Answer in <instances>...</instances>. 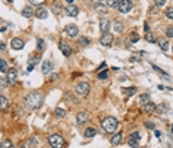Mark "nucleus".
I'll return each instance as SVG.
<instances>
[{"mask_svg": "<svg viewBox=\"0 0 173 148\" xmlns=\"http://www.w3.org/2000/svg\"><path fill=\"white\" fill-rule=\"evenodd\" d=\"M42 100H43V94L42 93H39V91L30 93L27 97H24V108H26L27 111L38 109L42 105Z\"/></svg>", "mask_w": 173, "mask_h": 148, "instance_id": "obj_1", "label": "nucleus"}, {"mask_svg": "<svg viewBox=\"0 0 173 148\" xmlns=\"http://www.w3.org/2000/svg\"><path fill=\"white\" fill-rule=\"evenodd\" d=\"M102 127L107 133H115L116 129H118V120L115 117H106L102 121Z\"/></svg>", "mask_w": 173, "mask_h": 148, "instance_id": "obj_2", "label": "nucleus"}, {"mask_svg": "<svg viewBox=\"0 0 173 148\" xmlns=\"http://www.w3.org/2000/svg\"><path fill=\"white\" fill-rule=\"evenodd\" d=\"M48 144L52 148H61L64 145V139L61 138L60 135H51V136L48 138Z\"/></svg>", "mask_w": 173, "mask_h": 148, "instance_id": "obj_3", "label": "nucleus"}, {"mask_svg": "<svg viewBox=\"0 0 173 148\" xmlns=\"http://www.w3.org/2000/svg\"><path fill=\"white\" fill-rule=\"evenodd\" d=\"M75 91H76V94H78V96H81V97L86 96V94L90 93V84L86 82V81H81V82L76 85Z\"/></svg>", "mask_w": 173, "mask_h": 148, "instance_id": "obj_4", "label": "nucleus"}, {"mask_svg": "<svg viewBox=\"0 0 173 148\" xmlns=\"http://www.w3.org/2000/svg\"><path fill=\"white\" fill-rule=\"evenodd\" d=\"M131 8H133V2H131V0H119L118 11L121 12V14H128V12L131 11Z\"/></svg>", "mask_w": 173, "mask_h": 148, "instance_id": "obj_5", "label": "nucleus"}, {"mask_svg": "<svg viewBox=\"0 0 173 148\" xmlns=\"http://www.w3.org/2000/svg\"><path fill=\"white\" fill-rule=\"evenodd\" d=\"M17 78H18V70L17 69H8V72H6V82H8V85L15 84Z\"/></svg>", "mask_w": 173, "mask_h": 148, "instance_id": "obj_6", "label": "nucleus"}, {"mask_svg": "<svg viewBox=\"0 0 173 148\" xmlns=\"http://www.w3.org/2000/svg\"><path fill=\"white\" fill-rule=\"evenodd\" d=\"M64 33L69 36V38H76L79 30H78V27L75 24H69V26H66V29H64Z\"/></svg>", "mask_w": 173, "mask_h": 148, "instance_id": "obj_7", "label": "nucleus"}, {"mask_svg": "<svg viewBox=\"0 0 173 148\" xmlns=\"http://www.w3.org/2000/svg\"><path fill=\"white\" fill-rule=\"evenodd\" d=\"M34 17L38 18V20H45V18H48V9L43 8L42 5L38 6V9L34 11Z\"/></svg>", "mask_w": 173, "mask_h": 148, "instance_id": "obj_8", "label": "nucleus"}, {"mask_svg": "<svg viewBox=\"0 0 173 148\" xmlns=\"http://www.w3.org/2000/svg\"><path fill=\"white\" fill-rule=\"evenodd\" d=\"M100 43H102L103 46H110V45L114 43V36H112V34H109L107 32L103 33V36L100 38Z\"/></svg>", "mask_w": 173, "mask_h": 148, "instance_id": "obj_9", "label": "nucleus"}, {"mask_svg": "<svg viewBox=\"0 0 173 148\" xmlns=\"http://www.w3.org/2000/svg\"><path fill=\"white\" fill-rule=\"evenodd\" d=\"M139 141H140V135L137 132H134V133H131L128 136V142L127 144H128V147H137Z\"/></svg>", "mask_w": 173, "mask_h": 148, "instance_id": "obj_10", "label": "nucleus"}, {"mask_svg": "<svg viewBox=\"0 0 173 148\" xmlns=\"http://www.w3.org/2000/svg\"><path fill=\"white\" fill-rule=\"evenodd\" d=\"M58 46H60V51L63 53L66 57H70V55H72V46H70L67 42H63V41H61V42L58 43Z\"/></svg>", "mask_w": 173, "mask_h": 148, "instance_id": "obj_11", "label": "nucleus"}, {"mask_svg": "<svg viewBox=\"0 0 173 148\" xmlns=\"http://www.w3.org/2000/svg\"><path fill=\"white\" fill-rule=\"evenodd\" d=\"M88 120H90V115L86 114V112H78V114H76V123H78L79 126L85 124Z\"/></svg>", "mask_w": 173, "mask_h": 148, "instance_id": "obj_12", "label": "nucleus"}, {"mask_svg": "<svg viewBox=\"0 0 173 148\" xmlns=\"http://www.w3.org/2000/svg\"><path fill=\"white\" fill-rule=\"evenodd\" d=\"M10 46L14 48V49H17V51H20V49H22V48H24V41H22V39H20V38H15V39H12Z\"/></svg>", "mask_w": 173, "mask_h": 148, "instance_id": "obj_13", "label": "nucleus"}, {"mask_svg": "<svg viewBox=\"0 0 173 148\" xmlns=\"http://www.w3.org/2000/svg\"><path fill=\"white\" fill-rule=\"evenodd\" d=\"M143 111H145L146 114H154L155 111H157V105L152 103V102H148V103L143 105Z\"/></svg>", "mask_w": 173, "mask_h": 148, "instance_id": "obj_14", "label": "nucleus"}, {"mask_svg": "<svg viewBox=\"0 0 173 148\" xmlns=\"http://www.w3.org/2000/svg\"><path fill=\"white\" fill-rule=\"evenodd\" d=\"M66 14H67L69 17H76V15L79 14V9H78L75 5H69V6L66 8Z\"/></svg>", "mask_w": 173, "mask_h": 148, "instance_id": "obj_15", "label": "nucleus"}, {"mask_svg": "<svg viewBox=\"0 0 173 148\" xmlns=\"http://www.w3.org/2000/svg\"><path fill=\"white\" fill-rule=\"evenodd\" d=\"M42 72L45 73V75H48L49 72H52V63L49 60H45L42 63Z\"/></svg>", "mask_w": 173, "mask_h": 148, "instance_id": "obj_16", "label": "nucleus"}, {"mask_svg": "<svg viewBox=\"0 0 173 148\" xmlns=\"http://www.w3.org/2000/svg\"><path fill=\"white\" fill-rule=\"evenodd\" d=\"M106 9H107V6H105V5H102V3H97V5L94 6V11L97 12L98 15H105L106 12H107Z\"/></svg>", "mask_w": 173, "mask_h": 148, "instance_id": "obj_17", "label": "nucleus"}, {"mask_svg": "<svg viewBox=\"0 0 173 148\" xmlns=\"http://www.w3.org/2000/svg\"><path fill=\"white\" fill-rule=\"evenodd\" d=\"M109 29H110V21L109 20H102L100 21V32L102 33H106Z\"/></svg>", "mask_w": 173, "mask_h": 148, "instance_id": "obj_18", "label": "nucleus"}, {"mask_svg": "<svg viewBox=\"0 0 173 148\" xmlns=\"http://www.w3.org/2000/svg\"><path fill=\"white\" fill-rule=\"evenodd\" d=\"M21 15H22L24 18H30L31 15H34V11H33L30 6H27V8H24V9L21 11Z\"/></svg>", "mask_w": 173, "mask_h": 148, "instance_id": "obj_19", "label": "nucleus"}, {"mask_svg": "<svg viewBox=\"0 0 173 148\" xmlns=\"http://www.w3.org/2000/svg\"><path fill=\"white\" fill-rule=\"evenodd\" d=\"M97 135V130L94 129V127H90V129H86L85 132H84V136L86 138V139H90V138H94Z\"/></svg>", "mask_w": 173, "mask_h": 148, "instance_id": "obj_20", "label": "nucleus"}, {"mask_svg": "<svg viewBox=\"0 0 173 148\" xmlns=\"http://www.w3.org/2000/svg\"><path fill=\"white\" fill-rule=\"evenodd\" d=\"M121 141H122V135L121 133H116V135H114V136H112V139H110V144H112L114 147H116V145L121 144Z\"/></svg>", "mask_w": 173, "mask_h": 148, "instance_id": "obj_21", "label": "nucleus"}, {"mask_svg": "<svg viewBox=\"0 0 173 148\" xmlns=\"http://www.w3.org/2000/svg\"><path fill=\"white\" fill-rule=\"evenodd\" d=\"M145 39H146V42H149V43H155V42L158 41V39H157V36H155L152 32H146Z\"/></svg>", "mask_w": 173, "mask_h": 148, "instance_id": "obj_22", "label": "nucleus"}, {"mask_svg": "<svg viewBox=\"0 0 173 148\" xmlns=\"http://www.w3.org/2000/svg\"><path fill=\"white\" fill-rule=\"evenodd\" d=\"M9 106V100L8 97H5L3 94H0V109H6Z\"/></svg>", "mask_w": 173, "mask_h": 148, "instance_id": "obj_23", "label": "nucleus"}, {"mask_svg": "<svg viewBox=\"0 0 173 148\" xmlns=\"http://www.w3.org/2000/svg\"><path fill=\"white\" fill-rule=\"evenodd\" d=\"M148 102H149V94H148V93H143V94H140L139 96V105H145V103H148Z\"/></svg>", "mask_w": 173, "mask_h": 148, "instance_id": "obj_24", "label": "nucleus"}, {"mask_svg": "<svg viewBox=\"0 0 173 148\" xmlns=\"http://www.w3.org/2000/svg\"><path fill=\"white\" fill-rule=\"evenodd\" d=\"M26 147H39V139L38 138H29L26 142Z\"/></svg>", "mask_w": 173, "mask_h": 148, "instance_id": "obj_25", "label": "nucleus"}, {"mask_svg": "<svg viewBox=\"0 0 173 148\" xmlns=\"http://www.w3.org/2000/svg\"><path fill=\"white\" fill-rule=\"evenodd\" d=\"M122 93H124L126 96H134L136 94V87H126V88H122Z\"/></svg>", "mask_w": 173, "mask_h": 148, "instance_id": "obj_26", "label": "nucleus"}, {"mask_svg": "<svg viewBox=\"0 0 173 148\" xmlns=\"http://www.w3.org/2000/svg\"><path fill=\"white\" fill-rule=\"evenodd\" d=\"M64 115H66V109L61 108V106H58V108L55 109V117H57V118H63Z\"/></svg>", "mask_w": 173, "mask_h": 148, "instance_id": "obj_27", "label": "nucleus"}, {"mask_svg": "<svg viewBox=\"0 0 173 148\" xmlns=\"http://www.w3.org/2000/svg\"><path fill=\"white\" fill-rule=\"evenodd\" d=\"M36 63H38V60H36L34 55H31V57H30V65H29V67H27V72H31L33 67L36 66Z\"/></svg>", "mask_w": 173, "mask_h": 148, "instance_id": "obj_28", "label": "nucleus"}, {"mask_svg": "<svg viewBox=\"0 0 173 148\" xmlns=\"http://www.w3.org/2000/svg\"><path fill=\"white\" fill-rule=\"evenodd\" d=\"M158 43H160V48H161L163 51H167L169 49V43H167L166 39H158Z\"/></svg>", "mask_w": 173, "mask_h": 148, "instance_id": "obj_29", "label": "nucleus"}, {"mask_svg": "<svg viewBox=\"0 0 173 148\" xmlns=\"http://www.w3.org/2000/svg\"><path fill=\"white\" fill-rule=\"evenodd\" d=\"M0 72H2V73H6L8 72V63H6L3 58H0Z\"/></svg>", "mask_w": 173, "mask_h": 148, "instance_id": "obj_30", "label": "nucleus"}, {"mask_svg": "<svg viewBox=\"0 0 173 148\" xmlns=\"http://www.w3.org/2000/svg\"><path fill=\"white\" fill-rule=\"evenodd\" d=\"M114 29H115V32H116V33H121L122 30H124V26H122V22H119V21H115V24H114Z\"/></svg>", "mask_w": 173, "mask_h": 148, "instance_id": "obj_31", "label": "nucleus"}, {"mask_svg": "<svg viewBox=\"0 0 173 148\" xmlns=\"http://www.w3.org/2000/svg\"><path fill=\"white\" fill-rule=\"evenodd\" d=\"M118 0H106V6L107 8H118Z\"/></svg>", "mask_w": 173, "mask_h": 148, "instance_id": "obj_32", "label": "nucleus"}, {"mask_svg": "<svg viewBox=\"0 0 173 148\" xmlns=\"http://www.w3.org/2000/svg\"><path fill=\"white\" fill-rule=\"evenodd\" d=\"M64 96H66V99H67V100H70L72 103H78V99H76V97H73V96H72V93H69V91H67Z\"/></svg>", "mask_w": 173, "mask_h": 148, "instance_id": "obj_33", "label": "nucleus"}, {"mask_svg": "<svg viewBox=\"0 0 173 148\" xmlns=\"http://www.w3.org/2000/svg\"><path fill=\"white\" fill-rule=\"evenodd\" d=\"M51 11L54 12L55 15H58V14H60V12L63 11V9H61V6H60V5H52V6H51Z\"/></svg>", "mask_w": 173, "mask_h": 148, "instance_id": "obj_34", "label": "nucleus"}, {"mask_svg": "<svg viewBox=\"0 0 173 148\" xmlns=\"http://www.w3.org/2000/svg\"><path fill=\"white\" fill-rule=\"evenodd\" d=\"M137 41H139V34L136 33V32H133L131 36H130V43H134V42H137Z\"/></svg>", "mask_w": 173, "mask_h": 148, "instance_id": "obj_35", "label": "nucleus"}, {"mask_svg": "<svg viewBox=\"0 0 173 148\" xmlns=\"http://www.w3.org/2000/svg\"><path fill=\"white\" fill-rule=\"evenodd\" d=\"M79 45L81 46H88L90 45V39L88 38H81L79 39Z\"/></svg>", "mask_w": 173, "mask_h": 148, "instance_id": "obj_36", "label": "nucleus"}, {"mask_svg": "<svg viewBox=\"0 0 173 148\" xmlns=\"http://www.w3.org/2000/svg\"><path fill=\"white\" fill-rule=\"evenodd\" d=\"M164 14H166V17H167L169 20H173V8H167V9L164 11Z\"/></svg>", "mask_w": 173, "mask_h": 148, "instance_id": "obj_37", "label": "nucleus"}, {"mask_svg": "<svg viewBox=\"0 0 173 148\" xmlns=\"http://www.w3.org/2000/svg\"><path fill=\"white\" fill-rule=\"evenodd\" d=\"M14 147V144H12L10 141H3L2 144H0V148H12Z\"/></svg>", "mask_w": 173, "mask_h": 148, "instance_id": "obj_38", "label": "nucleus"}, {"mask_svg": "<svg viewBox=\"0 0 173 148\" xmlns=\"http://www.w3.org/2000/svg\"><path fill=\"white\" fill-rule=\"evenodd\" d=\"M107 73H109L107 70H102L100 73H98V79H106L107 78Z\"/></svg>", "mask_w": 173, "mask_h": 148, "instance_id": "obj_39", "label": "nucleus"}, {"mask_svg": "<svg viewBox=\"0 0 173 148\" xmlns=\"http://www.w3.org/2000/svg\"><path fill=\"white\" fill-rule=\"evenodd\" d=\"M29 2H30L31 5H36V6H40V5H43V3H45V0H29Z\"/></svg>", "mask_w": 173, "mask_h": 148, "instance_id": "obj_40", "label": "nucleus"}, {"mask_svg": "<svg viewBox=\"0 0 173 148\" xmlns=\"http://www.w3.org/2000/svg\"><path fill=\"white\" fill-rule=\"evenodd\" d=\"M166 38H173V27L166 29Z\"/></svg>", "mask_w": 173, "mask_h": 148, "instance_id": "obj_41", "label": "nucleus"}, {"mask_svg": "<svg viewBox=\"0 0 173 148\" xmlns=\"http://www.w3.org/2000/svg\"><path fill=\"white\" fill-rule=\"evenodd\" d=\"M43 45H45L43 39H39V41H38V46H36V48H38V49H39V51H43V48H45Z\"/></svg>", "mask_w": 173, "mask_h": 148, "instance_id": "obj_42", "label": "nucleus"}, {"mask_svg": "<svg viewBox=\"0 0 173 148\" xmlns=\"http://www.w3.org/2000/svg\"><path fill=\"white\" fill-rule=\"evenodd\" d=\"M145 127H146V129H151V130L155 129V126H154V123H152V121H146V123H145Z\"/></svg>", "mask_w": 173, "mask_h": 148, "instance_id": "obj_43", "label": "nucleus"}, {"mask_svg": "<svg viewBox=\"0 0 173 148\" xmlns=\"http://www.w3.org/2000/svg\"><path fill=\"white\" fill-rule=\"evenodd\" d=\"M155 2V6H158V8H161L164 3H166V0H154Z\"/></svg>", "mask_w": 173, "mask_h": 148, "instance_id": "obj_44", "label": "nucleus"}, {"mask_svg": "<svg viewBox=\"0 0 173 148\" xmlns=\"http://www.w3.org/2000/svg\"><path fill=\"white\" fill-rule=\"evenodd\" d=\"M6 79H3V78H0V90H2V88H5L6 87Z\"/></svg>", "mask_w": 173, "mask_h": 148, "instance_id": "obj_45", "label": "nucleus"}, {"mask_svg": "<svg viewBox=\"0 0 173 148\" xmlns=\"http://www.w3.org/2000/svg\"><path fill=\"white\" fill-rule=\"evenodd\" d=\"M158 9H160L158 6H155V8H152V9H151V15H157V12H158Z\"/></svg>", "mask_w": 173, "mask_h": 148, "instance_id": "obj_46", "label": "nucleus"}, {"mask_svg": "<svg viewBox=\"0 0 173 148\" xmlns=\"http://www.w3.org/2000/svg\"><path fill=\"white\" fill-rule=\"evenodd\" d=\"M143 29H145V32H149V24L145 22V24H143Z\"/></svg>", "mask_w": 173, "mask_h": 148, "instance_id": "obj_47", "label": "nucleus"}, {"mask_svg": "<svg viewBox=\"0 0 173 148\" xmlns=\"http://www.w3.org/2000/svg\"><path fill=\"white\" fill-rule=\"evenodd\" d=\"M154 133H155V136H157V138L161 136V132H160V130H154Z\"/></svg>", "mask_w": 173, "mask_h": 148, "instance_id": "obj_48", "label": "nucleus"}, {"mask_svg": "<svg viewBox=\"0 0 173 148\" xmlns=\"http://www.w3.org/2000/svg\"><path fill=\"white\" fill-rule=\"evenodd\" d=\"M0 49H3V51H5V49H6V45H5L3 42H0Z\"/></svg>", "mask_w": 173, "mask_h": 148, "instance_id": "obj_49", "label": "nucleus"}, {"mask_svg": "<svg viewBox=\"0 0 173 148\" xmlns=\"http://www.w3.org/2000/svg\"><path fill=\"white\" fill-rule=\"evenodd\" d=\"M130 61H139V58H137V57H131Z\"/></svg>", "mask_w": 173, "mask_h": 148, "instance_id": "obj_50", "label": "nucleus"}, {"mask_svg": "<svg viewBox=\"0 0 173 148\" xmlns=\"http://www.w3.org/2000/svg\"><path fill=\"white\" fill-rule=\"evenodd\" d=\"M73 2H75V0H67V3H69V5H73Z\"/></svg>", "mask_w": 173, "mask_h": 148, "instance_id": "obj_51", "label": "nucleus"}, {"mask_svg": "<svg viewBox=\"0 0 173 148\" xmlns=\"http://www.w3.org/2000/svg\"><path fill=\"white\" fill-rule=\"evenodd\" d=\"M6 2H9V3H10V2H12V0H6Z\"/></svg>", "mask_w": 173, "mask_h": 148, "instance_id": "obj_52", "label": "nucleus"}, {"mask_svg": "<svg viewBox=\"0 0 173 148\" xmlns=\"http://www.w3.org/2000/svg\"><path fill=\"white\" fill-rule=\"evenodd\" d=\"M97 2H102V0H97Z\"/></svg>", "mask_w": 173, "mask_h": 148, "instance_id": "obj_53", "label": "nucleus"}, {"mask_svg": "<svg viewBox=\"0 0 173 148\" xmlns=\"http://www.w3.org/2000/svg\"><path fill=\"white\" fill-rule=\"evenodd\" d=\"M172 129H173V127H172ZM172 132H173V130H172Z\"/></svg>", "mask_w": 173, "mask_h": 148, "instance_id": "obj_54", "label": "nucleus"}]
</instances>
